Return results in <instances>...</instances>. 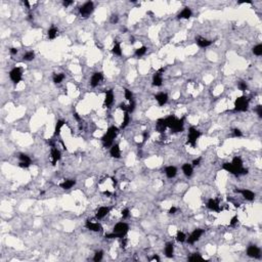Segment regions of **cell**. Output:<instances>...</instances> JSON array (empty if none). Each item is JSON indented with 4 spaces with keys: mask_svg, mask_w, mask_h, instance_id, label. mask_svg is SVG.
Returning <instances> with one entry per match:
<instances>
[{
    "mask_svg": "<svg viewBox=\"0 0 262 262\" xmlns=\"http://www.w3.org/2000/svg\"><path fill=\"white\" fill-rule=\"evenodd\" d=\"M118 132H119V129L117 127H115V126H112V127L109 128L107 133H105V134L103 136V138H101L103 146L109 148V146H113V141H114L115 137L117 136Z\"/></svg>",
    "mask_w": 262,
    "mask_h": 262,
    "instance_id": "1",
    "label": "cell"
},
{
    "mask_svg": "<svg viewBox=\"0 0 262 262\" xmlns=\"http://www.w3.org/2000/svg\"><path fill=\"white\" fill-rule=\"evenodd\" d=\"M249 109V99L246 96L237 97L235 101V112H247Z\"/></svg>",
    "mask_w": 262,
    "mask_h": 262,
    "instance_id": "2",
    "label": "cell"
},
{
    "mask_svg": "<svg viewBox=\"0 0 262 262\" xmlns=\"http://www.w3.org/2000/svg\"><path fill=\"white\" fill-rule=\"evenodd\" d=\"M129 231V225L126 222H119L114 226L113 233L117 235V237H123Z\"/></svg>",
    "mask_w": 262,
    "mask_h": 262,
    "instance_id": "3",
    "label": "cell"
},
{
    "mask_svg": "<svg viewBox=\"0 0 262 262\" xmlns=\"http://www.w3.org/2000/svg\"><path fill=\"white\" fill-rule=\"evenodd\" d=\"M201 136V132L199 130L196 129L195 127H190L188 130V136H187V144H189L195 148L197 140L199 139V137Z\"/></svg>",
    "mask_w": 262,
    "mask_h": 262,
    "instance_id": "4",
    "label": "cell"
},
{
    "mask_svg": "<svg viewBox=\"0 0 262 262\" xmlns=\"http://www.w3.org/2000/svg\"><path fill=\"white\" fill-rule=\"evenodd\" d=\"M93 9H94L93 2H92V1H87V2L84 3L82 6H80V8H79V12H80V14H81L82 18H86L92 14Z\"/></svg>",
    "mask_w": 262,
    "mask_h": 262,
    "instance_id": "5",
    "label": "cell"
},
{
    "mask_svg": "<svg viewBox=\"0 0 262 262\" xmlns=\"http://www.w3.org/2000/svg\"><path fill=\"white\" fill-rule=\"evenodd\" d=\"M9 77H10L11 81L14 83V84H18L22 81L23 78V72H22V69L18 67H16L14 69L11 70L9 72Z\"/></svg>",
    "mask_w": 262,
    "mask_h": 262,
    "instance_id": "6",
    "label": "cell"
},
{
    "mask_svg": "<svg viewBox=\"0 0 262 262\" xmlns=\"http://www.w3.org/2000/svg\"><path fill=\"white\" fill-rule=\"evenodd\" d=\"M203 233H204V231H203V229H201V228L195 229V231L189 235V237L186 239V241H187L188 244H195L197 241L200 240V237H202Z\"/></svg>",
    "mask_w": 262,
    "mask_h": 262,
    "instance_id": "7",
    "label": "cell"
},
{
    "mask_svg": "<svg viewBox=\"0 0 262 262\" xmlns=\"http://www.w3.org/2000/svg\"><path fill=\"white\" fill-rule=\"evenodd\" d=\"M247 255L252 258H260V256H261V250L257 246L252 245V246H249L248 249H247Z\"/></svg>",
    "mask_w": 262,
    "mask_h": 262,
    "instance_id": "8",
    "label": "cell"
},
{
    "mask_svg": "<svg viewBox=\"0 0 262 262\" xmlns=\"http://www.w3.org/2000/svg\"><path fill=\"white\" fill-rule=\"evenodd\" d=\"M235 192L241 194L244 197V199H246L247 201H253L255 199V194L250 189H246V188L245 189H235Z\"/></svg>",
    "mask_w": 262,
    "mask_h": 262,
    "instance_id": "9",
    "label": "cell"
},
{
    "mask_svg": "<svg viewBox=\"0 0 262 262\" xmlns=\"http://www.w3.org/2000/svg\"><path fill=\"white\" fill-rule=\"evenodd\" d=\"M103 73H101V72L94 73V74L92 75L91 79H90V85H91L92 87H96L99 83H101V81L103 80Z\"/></svg>",
    "mask_w": 262,
    "mask_h": 262,
    "instance_id": "10",
    "label": "cell"
},
{
    "mask_svg": "<svg viewBox=\"0 0 262 262\" xmlns=\"http://www.w3.org/2000/svg\"><path fill=\"white\" fill-rule=\"evenodd\" d=\"M165 70L162 68L158 71L156 74L154 75V78H153V85L154 86H161L162 82H163V78H162V73L164 72Z\"/></svg>",
    "mask_w": 262,
    "mask_h": 262,
    "instance_id": "11",
    "label": "cell"
},
{
    "mask_svg": "<svg viewBox=\"0 0 262 262\" xmlns=\"http://www.w3.org/2000/svg\"><path fill=\"white\" fill-rule=\"evenodd\" d=\"M114 103V92L112 89L107 90L105 91V107L110 108L111 105Z\"/></svg>",
    "mask_w": 262,
    "mask_h": 262,
    "instance_id": "12",
    "label": "cell"
},
{
    "mask_svg": "<svg viewBox=\"0 0 262 262\" xmlns=\"http://www.w3.org/2000/svg\"><path fill=\"white\" fill-rule=\"evenodd\" d=\"M222 168H223L225 171H227V172L231 173V174H233V175H237V176L240 175V170L235 168L231 163H224L223 165H222Z\"/></svg>",
    "mask_w": 262,
    "mask_h": 262,
    "instance_id": "13",
    "label": "cell"
},
{
    "mask_svg": "<svg viewBox=\"0 0 262 262\" xmlns=\"http://www.w3.org/2000/svg\"><path fill=\"white\" fill-rule=\"evenodd\" d=\"M86 228L89 229V231H103V226L101 225L99 223H95V222H91L89 220H87L85 223Z\"/></svg>",
    "mask_w": 262,
    "mask_h": 262,
    "instance_id": "14",
    "label": "cell"
},
{
    "mask_svg": "<svg viewBox=\"0 0 262 262\" xmlns=\"http://www.w3.org/2000/svg\"><path fill=\"white\" fill-rule=\"evenodd\" d=\"M207 208L210 209L212 211H216V212H219L220 211V207H219V202L215 199H210L207 202Z\"/></svg>",
    "mask_w": 262,
    "mask_h": 262,
    "instance_id": "15",
    "label": "cell"
},
{
    "mask_svg": "<svg viewBox=\"0 0 262 262\" xmlns=\"http://www.w3.org/2000/svg\"><path fill=\"white\" fill-rule=\"evenodd\" d=\"M184 129V119L181 118V119H177L176 123L174 124V126H173V128L171 130H172L173 132H182Z\"/></svg>",
    "mask_w": 262,
    "mask_h": 262,
    "instance_id": "16",
    "label": "cell"
},
{
    "mask_svg": "<svg viewBox=\"0 0 262 262\" xmlns=\"http://www.w3.org/2000/svg\"><path fill=\"white\" fill-rule=\"evenodd\" d=\"M155 99L158 101L159 105H164L167 101H168V95L167 93H164V92H160V93L156 94L155 95Z\"/></svg>",
    "mask_w": 262,
    "mask_h": 262,
    "instance_id": "17",
    "label": "cell"
},
{
    "mask_svg": "<svg viewBox=\"0 0 262 262\" xmlns=\"http://www.w3.org/2000/svg\"><path fill=\"white\" fill-rule=\"evenodd\" d=\"M196 43L198 44V46L202 47V48H205V47L210 46V45L213 43V41L208 40V39H206V38H203V37H197V38H196Z\"/></svg>",
    "mask_w": 262,
    "mask_h": 262,
    "instance_id": "18",
    "label": "cell"
},
{
    "mask_svg": "<svg viewBox=\"0 0 262 262\" xmlns=\"http://www.w3.org/2000/svg\"><path fill=\"white\" fill-rule=\"evenodd\" d=\"M110 210H111L110 207H101V208H99V210H97L95 217H96L99 220L103 219V217H105V216L108 215L109 212H110Z\"/></svg>",
    "mask_w": 262,
    "mask_h": 262,
    "instance_id": "19",
    "label": "cell"
},
{
    "mask_svg": "<svg viewBox=\"0 0 262 262\" xmlns=\"http://www.w3.org/2000/svg\"><path fill=\"white\" fill-rule=\"evenodd\" d=\"M192 14H193L192 9H190L189 7H184V8L179 12V14L177 16V18H184V20H188V18L192 16Z\"/></svg>",
    "mask_w": 262,
    "mask_h": 262,
    "instance_id": "20",
    "label": "cell"
},
{
    "mask_svg": "<svg viewBox=\"0 0 262 262\" xmlns=\"http://www.w3.org/2000/svg\"><path fill=\"white\" fill-rule=\"evenodd\" d=\"M110 154L113 158H116V159H119L121 157V150H120L119 144H113L110 150Z\"/></svg>",
    "mask_w": 262,
    "mask_h": 262,
    "instance_id": "21",
    "label": "cell"
},
{
    "mask_svg": "<svg viewBox=\"0 0 262 262\" xmlns=\"http://www.w3.org/2000/svg\"><path fill=\"white\" fill-rule=\"evenodd\" d=\"M156 129H157L158 132L163 133L166 129H167V125H166V121L165 119H159L156 123Z\"/></svg>",
    "mask_w": 262,
    "mask_h": 262,
    "instance_id": "22",
    "label": "cell"
},
{
    "mask_svg": "<svg viewBox=\"0 0 262 262\" xmlns=\"http://www.w3.org/2000/svg\"><path fill=\"white\" fill-rule=\"evenodd\" d=\"M182 172H183V174L185 175L186 177H190L193 175V172H194L193 165H192V164H188V163L183 164V166H182Z\"/></svg>",
    "mask_w": 262,
    "mask_h": 262,
    "instance_id": "23",
    "label": "cell"
},
{
    "mask_svg": "<svg viewBox=\"0 0 262 262\" xmlns=\"http://www.w3.org/2000/svg\"><path fill=\"white\" fill-rule=\"evenodd\" d=\"M51 160H52V165H55L57 163V161L61 160V152L55 148H52L51 150Z\"/></svg>",
    "mask_w": 262,
    "mask_h": 262,
    "instance_id": "24",
    "label": "cell"
},
{
    "mask_svg": "<svg viewBox=\"0 0 262 262\" xmlns=\"http://www.w3.org/2000/svg\"><path fill=\"white\" fill-rule=\"evenodd\" d=\"M165 173L168 178H173V177H175L177 174L176 167H174V166H168V167H166Z\"/></svg>",
    "mask_w": 262,
    "mask_h": 262,
    "instance_id": "25",
    "label": "cell"
},
{
    "mask_svg": "<svg viewBox=\"0 0 262 262\" xmlns=\"http://www.w3.org/2000/svg\"><path fill=\"white\" fill-rule=\"evenodd\" d=\"M173 253H174V246L172 243H167L165 246V254L168 258L173 257Z\"/></svg>",
    "mask_w": 262,
    "mask_h": 262,
    "instance_id": "26",
    "label": "cell"
},
{
    "mask_svg": "<svg viewBox=\"0 0 262 262\" xmlns=\"http://www.w3.org/2000/svg\"><path fill=\"white\" fill-rule=\"evenodd\" d=\"M75 184H76V181H75L74 179H68V180H65L64 182H62V183L60 184V186H61L62 188H64V189H70V188H72Z\"/></svg>",
    "mask_w": 262,
    "mask_h": 262,
    "instance_id": "27",
    "label": "cell"
},
{
    "mask_svg": "<svg viewBox=\"0 0 262 262\" xmlns=\"http://www.w3.org/2000/svg\"><path fill=\"white\" fill-rule=\"evenodd\" d=\"M112 52L115 54V55H119V56H121V55H122L121 45H120V43H119L117 40H114V46H113Z\"/></svg>",
    "mask_w": 262,
    "mask_h": 262,
    "instance_id": "28",
    "label": "cell"
},
{
    "mask_svg": "<svg viewBox=\"0 0 262 262\" xmlns=\"http://www.w3.org/2000/svg\"><path fill=\"white\" fill-rule=\"evenodd\" d=\"M165 121H166V125H167V128H170V129H172L173 126H174V124L176 123L177 121V118L174 116H169L167 117V118H165Z\"/></svg>",
    "mask_w": 262,
    "mask_h": 262,
    "instance_id": "29",
    "label": "cell"
},
{
    "mask_svg": "<svg viewBox=\"0 0 262 262\" xmlns=\"http://www.w3.org/2000/svg\"><path fill=\"white\" fill-rule=\"evenodd\" d=\"M47 35H48V38L49 39H55L56 36L58 35V30L56 29L55 27H51L49 30H48V33H47Z\"/></svg>",
    "mask_w": 262,
    "mask_h": 262,
    "instance_id": "30",
    "label": "cell"
},
{
    "mask_svg": "<svg viewBox=\"0 0 262 262\" xmlns=\"http://www.w3.org/2000/svg\"><path fill=\"white\" fill-rule=\"evenodd\" d=\"M65 123L66 122L64 121V120H58V121L56 122L55 129H54V135H60L61 130H62V128H63V126L65 125Z\"/></svg>",
    "mask_w": 262,
    "mask_h": 262,
    "instance_id": "31",
    "label": "cell"
},
{
    "mask_svg": "<svg viewBox=\"0 0 262 262\" xmlns=\"http://www.w3.org/2000/svg\"><path fill=\"white\" fill-rule=\"evenodd\" d=\"M146 51H148V48H146V46H141L139 47V48H137L136 51H135V55L137 56V57H141V56H144V54L146 53Z\"/></svg>",
    "mask_w": 262,
    "mask_h": 262,
    "instance_id": "32",
    "label": "cell"
},
{
    "mask_svg": "<svg viewBox=\"0 0 262 262\" xmlns=\"http://www.w3.org/2000/svg\"><path fill=\"white\" fill-rule=\"evenodd\" d=\"M64 79H65V75H64L63 73L53 75V82L55 83V84H60L61 82H63Z\"/></svg>",
    "mask_w": 262,
    "mask_h": 262,
    "instance_id": "33",
    "label": "cell"
},
{
    "mask_svg": "<svg viewBox=\"0 0 262 262\" xmlns=\"http://www.w3.org/2000/svg\"><path fill=\"white\" fill-rule=\"evenodd\" d=\"M34 57H35V52H34V51H28V52H26L24 55H23V58H24L25 61H27V62L33 61Z\"/></svg>",
    "mask_w": 262,
    "mask_h": 262,
    "instance_id": "34",
    "label": "cell"
},
{
    "mask_svg": "<svg viewBox=\"0 0 262 262\" xmlns=\"http://www.w3.org/2000/svg\"><path fill=\"white\" fill-rule=\"evenodd\" d=\"M129 121H130V116H129V113L127 112H124V116H123V123H122L121 125V128L123 129V128H125L126 126L129 124Z\"/></svg>",
    "mask_w": 262,
    "mask_h": 262,
    "instance_id": "35",
    "label": "cell"
},
{
    "mask_svg": "<svg viewBox=\"0 0 262 262\" xmlns=\"http://www.w3.org/2000/svg\"><path fill=\"white\" fill-rule=\"evenodd\" d=\"M176 241L179 243H183L186 241V235L184 233H182V231H177V235H176Z\"/></svg>",
    "mask_w": 262,
    "mask_h": 262,
    "instance_id": "36",
    "label": "cell"
},
{
    "mask_svg": "<svg viewBox=\"0 0 262 262\" xmlns=\"http://www.w3.org/2000/svg\"><path fill=\"white\" fill-rule=\"evenodd\" d=\"M252 51H253V53L255 54V55L260 56L262 54V44H258V45H256V46H254Z\"/></svg>",
    "mask_w": 262,
    "mask_h": 262,
    "instance_id": "37",
    "label": "cell"
},
{
    "mask_svg": "<svg viewBox=\"0 0 262 262\" xmlns=\"http://www.w3.org/2000/svg\"><path fill=\"white\" fill-rule=\"evenodd\" d=\"M18 158H20L21 162H24V163H28V164H32L31 159H30V157H29V156H27V155L21 154L20 157H18Z\"/></svg>",
    "mask_w": 262,
    "mask_h": 262,
    "instance_id": "38",
    "label": "cell"
},
{
    "mask_svg": "<svg viewBox=\"0 0 262 262\" xmlns=\"http://www.w3.org/2000/svg\"><path fill=\"white\" fill-rule=\"evenodd\" d=\"M197 260H204V258L202 257L199 253H195L188 257V261H197Z\"/></svg>",
    "mask_w": 262,
    "mask_h": 262,
    "instance_id": "39",
    "label": "cell"
},
{
    "mask_svg": "<svg viewBox=\"0 0 262 262\" xmlns=\"http://www.w3.org/2000/svg\"><path fill=\"white\" fill-rule=\"evenodd\" d=\"M124 94H125V99H127V101H130L133 99V93L131 92V90L125 88V89H124Z\"/></svg>",
    "mask_w": 262,
    "mask_h": 262,
    "instance_id": "40",
    "label": "cell"
},
{
    "mask_svg": "<svg viewBox=\"0 0 262 262\" xmlns=\"http://www.w3.org/2000/svg\"><path fill=\"white\" fill-rule=\"evenodd\" d=\"M135 105H136V103H135V101L134 99H132V101H130V103L127 105V113H132L133 111L135 110Z\"/></svg>",
    "mask_w": 262,
    "mask_h": 262,
    "instance_id": "41",
    "label": "cell"
},
{
    "mask_svg": "<svg viewBox=\"0 0 262 262\" xmlns=\"http://www.w3.org/2000/svg\"><path fill=\"white\" fill-rule=\"evenodd\" d=\"M103 251H97L96 253H95V255H94L93 260L95 262H99L101 259H103Z\"/></svg>",
    "mask_w": 262,
    "mask_h": 262,
    "instance_id": "42",
    "label": "cell"
},
{
    "mask_svg": "<svg viewBox=\"0 0 262 262\" xmlns=\"http://www.w3.org/2000/svg\"><path fill=\"white\" fill-rule=\"evenodd\" d=\"M237 87H239V89L241 91H246L247 88H248V85H247V83L244 82V81H240L239 84H237Z\"/></svg>",
    "mask_w": 262,
    "mask_h": 262,
    "instance_id": "43",
    "label": "cell"
},
{
    "mask_svg": "<svg viewBox=\"0 0 262 262\" xmlns=\"http://www.w3.org/2000/svg\"><path fill=\"white\" fill-rule=\"evenodd\" d=\"M121 214H122V217H123V219H126V218H128V217H129V215H130L129 209H128V208L123 209V210H122V212H121Z\"/></svg>",
    "mask_w": 262,
    "mask_h": 262,
    "instance_id": "44",
    "label": "cell"
},
{
    "mask_svg": "<svg viewBox=\"0 0 262 262\" xmlns=\"http://www.w3.org/2000/svg\"><path fill=\"white\" fill-rule=\"evenodd\" d=\"M233 135L235 137H241V136H243V133H242V131H241L240 129L235 128V129L233 130Z\"/></svg>",
    "mask_w": 262,
    "mask_h": 262,
    "instance_id": "45",
    "label": "cell"
},
{
    "mask_svg": "<svg viewBox=\"0 0 262 262\" xmlns=\"http://www.w3.org/2000/svg\"><path fill=\"white\" fill-rule=\"evenodd\" d=\"M237 221H239V218H237V216H233V217L231 218V222H229V225H231V226H235V224L237 223Z\"/></svg>",
    "mask_w": 262,
    "mask_h": 262,
    "instance_id": "46",
    "label": "cell"
},
{
    "mask_svg": "<svg viewBox=\"0 0 262 262\" xmlns=\"http://www.w3.org/2000/svg\"><path fill=\"white\" fill-rule=\"evenodd\" d=\"M127 242H128V240L126 239L125 237H121V248H126V246H127Z\"/></svg>",
    "mask_w": 262,
    "mask_h": 262,
    "instance_id": "47",
    "label": "cell"
},
{
    "mask_svg": "<svg viewBox=\"0 0 262 262\" xmlns=\"http://www.w3.org/2000/svg\"><path fill=\"white\" fill-rule=\"evenodd\" d=\"M256 112H257V115L259 118H261L262 117V105H257V108H256Z\"/></svg>",
    "mask_w": 262,
    "mask_h": 262,
    "instance_id": "48",
    "label": "cell"
},
{
    "mask_svg": "<svg viewBox=\"0 0 262 262\" xmlns=\"http://www.w3.org/2000/svg\"><path fill=\"white\" fill-rule=\"evenodd\" d=\"M118 21H119V18L117 14H113V16H111V23H112V24H117Z\"/></svg>",
    "mask_w": 262,
    "mask_h": 262,
    "instance_id": "49",
    "label": "cell"
},
{
    "mask_svg": "<svg viewBox=\"0 0 262 262\" xmlns=\"http://www.w3.org/2000/svg\"><path fill=\"white\" fill-rule=\"evenodd\" d=\"M73 1H71V0H65V1H63V5L64 6H66V7H68V6H70V5H72L73 4Z\"/></svg>",
    "mask_w": 262,
    "mask_h": 262,
    "instance_id": "50",
    "label": "cell"
},
{
    "mask_svg": "<svg viewBox=\"0 0 262 262\" xmlns=\"http://www.w3.org/2000/svg\"><path fill=\"white\" fill-rule=\"evenodd\" d=\"M18 166H20L21 168H28V167H30V166H31V164H28V163H24V162H21V163L18 164Z\"/></svg>",
    "mask_w": 262,
    "mask_h": 262,
    "instance_id": "51",
    "label": "cell"
},
{
    "mask_svg": "<svg viewBox=\"0 0 262 262\" xmlns=\"http://www.w3.org/2000/svg\"><path fill=\"white\" fill-rule=\"evenodd\" d=\"M200 163H201V158H198V159H195L193 161V166H199Z\"/></svg>",
    "mask_w": 262,
    "mask_h": 262,
    "instance_id": "52",
    "label": "cell"
},
{
    "mask_svg": "<svg viewBox=\"0 0 262 262\" xmlns=\"http://www.w3.org/2000/svg\"><path fill=\"white\" fill-rule=\"evenodd\" d=\"M119 108H120V110L124 111V112H127V105L125 103H121V105H119Z\"/></svg>",
    "mask_w": 262,
    "mask_h": 262,
    "instance_id": "53",
    "label": "cell"
},
{
    "mask_svg": "<svg viewBox=\"0 0 262 262\" xmlns=\"http://www.w3.org/2000/svg\"><path fill=\"white\" fill-rule=\"evenodd\" d=\"M177 212V208L176 207H171L170 210H169V214H175Z\"/></svg>",
    "mask_w": 262,
    "mask_h": 262,
    "instance_id": "54",
    "label": "cell"
},
{
    "mask_svg": "<svg viewBox=\"0 0 262 262\" xmlns=\"http://www.w3.org/2000/svg\"><path fill=\"white\" fill-rule=\"evenodd\" d=\"M9 52H10L12 55H14V54L18 53V49H16V48H14V47H12V48H10V49H9Z\"/></svg>",
    "mask_w": 262,
    "mask_h": 262,
    "instance_id": "55",
    "label": "cell"
},
{
    "mask_svg": "<svg viewBox=\"0 0 262 262\" xmlns=\"http://www.w3.org/2000/svg\"><path fill=\"white\" fill-rule=\"evenodd\" d=\"M150 261H160V257L158 255H154L153 258H150Z\"/></svg>",
    "mask_w": 262,
    "mask_h": 262,
    "instance_id": "56",
    "label": "cell"
},
{
    "mask_svg": "<svg viewBox=\"0 0 262 262\" xmlns=\"http://www.w3.org/2000/svg\"><path fill=\"white\" fill-rule=\"evenodd\" d=\"M74 117H75V119H76L77 121H81V117L79 116L78 113H74Z\"/></svg>",
    "mask_w": 262,
    "mask_h": 262,
    "instance_id": "57",
    "label": "cell"
},
{
    "mask_svg": "<svg viewBox=\"0 0 262 262\" xmlns=\"http://www.w3.org/2000/svg\"><path fill=\"white\" fill-rule=\"evenodd\" d=\"M103 195L108 196V197H111V196H112V193H110L109 190H105V192H103Z\"/></svg>",
    "mask_w": 262,
    "mask_h": 262,
    "instance_id": "58",
    "label": "cell"
},
{
    "mask_svg": "<svg viewBox=\"0 0 262 262\" xmlns=\"http://www.w3.org/2000/svg\"><path fill=\"white\" fill-rule=\"evenodd\" d=\"M24 5H26V6H27V8H30V2H29V1H27V0H25V1H24Z\"/></svg>",
    "mask_w": 262,
    "mask_h": 262,
    "instance_id": "59",
    "label": "cell"
},
{
    "mask_svg": "<svg viewBox=\"0 0 262 262\" xmlns=\"http://www.w3.org/2000/svg\"><path fill=\"white\" fill-rule=\"evenodd\" d=\"M111 179H112V181H113V185H114V186H116V185H117V180H116V178H114V177H112V178H111Z\"/></svg>",
    "mask_w": 262,
    "mask_h": 262,
    "instance_id": "60",
    "label": "cell"
},
{
    "mask_svg": "<svg viewBox=\"0 0 262 262\" xmlns=\"http://www.w3.org/2000/svg\"><path fill=\"white\" fill-rule=\"evenodd\" d=\"M148 132H144V141H146V139H148Z\"/></svg>",
    "mask_w": 262,
    "mask_h": 262,
    "instance_id": "61",
    "label": "cell"
}]
</instances>
